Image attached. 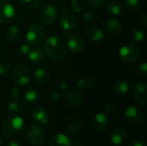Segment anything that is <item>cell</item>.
<instances>
[{
	"mask_svg": "<svg viewBox=\"0 0 147 146\" xmlns=\"http://www.w3.org/2000/svg\"><path fill=\"white\" fill-rule=\"evenodd\" d=\"M134 75L137 77H146L147 75V64L146 62H142L140 64H139L135 70H134Z\"/></svg>",
	"mask_w": 147,
	"mask_h": 146,
	"instance_id": "obj_33",
	"label": "cell"
},
{
	"mask_svg": "<svg viewBox=\"0 0 147 146\" xmlns=\"http://www.w3.org/2000/svg\"><path fill=\"white\" fill-rule=\"evenodd\" d=\"M22 97L27 102L30 104H35L40 99L39 93L33 88H28L24 89L22 92Z\"/></svg>",
	"mask_w": 147,
	"mask_h": 146,
	"instance_id": "obj_26",
	"label": "cell"
},
{
	"mask_svg": "<svg viewBox=\"0 0 147 146\" xmlns=\"http://www.w3.org/2000/svg\"><path fill=\"white\" fill-rule=\"evenodd\" d=\"M125 117L133 123H142L145 120L144 113L136 107H128L125 110Z\"/></svg>",
	"mask_w": 147,
	"mask_h": 146,
	"instance_id": "obj_19",
	"label": "cell"
},
{
	"mask_svg": "<svg viewBox=\"0 0 147 146\" xmlns=\"http://www.w3.org/2000/svg\"><path fill=\"white\" fill-rule=\"evenodd\" d=\"M40 2L41 0H19V5L23 10L30 11L36 9Z\"/></svg>",
	"mask_w": 147,
	"mask_h": 146,
	"instance_id": "obj_28",
	"label": "cell"
},
{
	"mask_svg": "<svg viewBox=\"0 0 147 146\" xmlns=\"http://www.w3.org/2000/svg\"><path fill=\"white\" fill-rule=\"evenodd\" d=\"M16 10L8 0H0V23H9L15 19Z\"/></svg>",
	"mask_w": 147,
	"mask_h": 146,
	"instance_id": "obj_9",
	"label": "cell"
},
{
	"mask_svg": "<svg viewBox=\"0 0 147 146\" xmlns=\"http://www.w3.org/2000/svg\"><path fill=\"white\" fill-rule=\"evenodd\" d=\"M6 110L13 114L18 115V114H22L26 111V106L25 104H23L22 102H17L16 100L14 101H10L9 102L6 103Z\"/></svg>",
	"mask_w": 147,
	"mask_h": 146,
	"instance_id": "obj_23",
	"label": "cell"
},
{
	"mask_svg": "<svg viewBox=\"0 0 147 146\" xmlns=\"http://www.w3.org/2000/svg\"><path fill=\"white\" fill-rule=\"evenodd\" d=\"M114 109H115V107L111 103H107L103 107V111H104L105 114H110V113H112L114 111Z\"/></svg>",
	"mask_w": 147,
	"mask_h": 146,
	"instance_id": "obj_42",
	"label": "cell"
},
{
	"mask_svg": "<svg viewBox=\"0 0 147 146\" xmlns=\"http://www.w3.org/2000/svg\"><path fill=\"white\" fill-rule=\"evenodd\" d=\"M133 146H146V143L145 140L143 139H140V140H137L134 143Z\"/></svg>",
	"mask_w": 147,
	"mask_h": 146,
	"instance_id": "obj_45",
	"label": "cell"
},
{
	"mask_svg": "<svg viewBox=\"0 0 147 146\" xmlns=\"http://www.w3.org/2000/svg\"><path fill=\"white\" fill-rule=\"evenodd\" d=\"M140 57V52L134 45L122 46L118 52V58L121 62L125 65H131L135 63Z\"/></svg>",
	"mask_w": 147,
	"mask_h": 146,
	"instance_id": "obj_7",
	"label": "cell"
},
{
	"mask_svg": "<svg viewBox=\"0 0 147 146\" xmlns=\"http://www.w3.org/2000/svg\"><path fill=\"white\" fill-rule=\"evenodd\" d=\"M125 5L129 11L136 12L140 9L142 3L140 0H125Z\"/></svg>",
	"mask_w": 147,
	"mask_h": 146,
	"instance_id": "obj_32",
	"label": "cell"
},
{
	"mask_svg": "<svg viewBox=\"0 0 147 146\" xmlns=\"http://www.w3.org/2000/svg\"><path fill=\"white\" fill-rule=\"evenodd\" d=\"M15 18H16L18 22H20V23H26L29 19L28 14H26L24 12H18L17 15H16Z\"/></svg>",
	"mask_w": 147,
	"mask_h": 146,
	"instance_id": "obj_40",
	"label": "cell"
},
{
	"mask_svg": "<svg viewBox=\"0 0 147 146\" xmlns=\"http://www.w3.org/2000/svg\"><path fill=\"white\" fill-rule=\"evenodd\" d=\"M106 9L109 14L112 15H119L121 12V7L115 2H109L106 4Z\"/></svg>",
	"mask_w": 147,
	"mask_h": 146,
	"instance_id": "obj_31",
	"label": "cell"
},
{
	"mask_svg": "<svg viewBox=\"0 0 147 146\" xmlns=\"http://www.w3.org/2000/svg\"><path fill=\"white\" fill-rule=\"evenodd\" d=\"M82 141L78 139H73L70 140V146H82Z\"/></svg>",
	"mask_w": 147,
	"mask_h": 146,
	"instance_id": "obj_43",
	"label": "cell"
},
{
	"mask_svg": "<svg viewBox=\"0 0 147 146\" xmlns=\"http://www.w3.org/2000/svg\"><path fill=\"white\" fill-rule=\"evenodd\" d=\"M28 141L34 146H40L45 141V131L38 123L30 124L25 132Z\"/></svg>",
	"mask_w": 147,
	"mask_h": 146,
	"instance_id": "obj_6",
	"label": "cell"
},
{
	"mask_svg": "<svg viewBox=\"0 0 147 146\" xmlns=\"http://www.w3.org/2000/svg\"><path fill=\"white\" fill-rule=\"evenodd\" d=\"M51 77V71L47 67H39L34 71V80L37 85L46 84Z\"/></svg>",
	"mask_w": 147,
	"mask_h": 146,
	"instance_id": "obj_18",
	"label": "cell"
},
{
	"mask_svg": "<svg viewBox=\"0 0 147 146\" xmlns=\"http://www.w3.org/2000/svg\"><path fill=\"white\" fill-rule=\"evenodd\" d=\"M46 37V31L42 25L33 23L29 25L26 32V40L30 46H39Z\"/></svg>",
	"mask_w": 147,
	"mask_h": 146,
	"instance_id": "obj_5",
	"label": "cell"
},
{
	"mask_svg": "<svg viewBox=\"0 0 147 146\" xmlns=\"http://www.w3.org/2000/svg\"><path fill=\"white\" fill-rule=\"evenodd\" d=\"M0 146H3V144H2V142H1V140H0Z\"/></svg>",
	"mask_w": 147,
	"mask_h": 146,
	"instance_id": "obj_48",
	"label": "cell"
},
{
	"mask_svg": "<svg viewBox=\"0 0 147 146\" xmlns=\"http://www.w3.org/2000/svg\"><path fill=\"white\" fill-rule=\"evenodd\" d=\"M11 72V65L7 62L0 63V77H7Z\"/></svg>",
	"mask_w": 147,
	"mask_h": 146,
	"instance_id": "obj_36",
	"label": "cell"
},
{
	"mask_svg": "<svg viewBox=\"0 0 147 146\" xmlns=\"http://www.w3.org/2000/svg\"><path fill=\"white\" fill-rule=\"evenodd\" d=\"M65 99L66 102L72 107H78L84 102L83 95L76 90H67L65 91Z\"/></svg>",
	"mask_w": 147,
	"mask_h": 146,
	"instance_id": "obj_20",
	"label": "cell"
},
{
	"mask_svg": "<svg viewBox=\"0 0 147 146\" xmlns=\"http://www.w3.org/2000/svg\"><path fill=\"white\" fill-rule=\"evenodd\" d=\"M132 95L135 101L141 106L147 103V84L145 82H137L132 88Z\"/></svg>",
	"mask_w": 147,
	"mask_h": 146,
	"instance_id": "obj_10",
	"label": "cell"
},
{
	"mask_svg": "<svg viewBox=\"0 0 147 146\" xmlns=\"http://www.w3.org/2000/svg\"><path fill=\"white\" fill-rule=\"evenodd\" d=\"M57 17V8L52 3H44L37 9V19L45 26L52 25Z\"/></svg>",
	"mask_w": 147,
	"mask_h": 146,
	"instance_id": "obj_4",
	"label": "cell"
},
{
	"mask_svg": "<svg viewBox=\"0 0 147 146\" xmlns=\"http://www.w3.org/2000/svg\"><path fill=\"white\" fill-rule=\"evenodd\" d=\"M19 96H20V89H18V87L14 86L9 89V97L10 98L11 101L18 99Z\"/></svg>",
	"mask_w": 147,
	"mask_h": 146,
	"instance_id": "obj_39",
	"label": "cell"
},
{
	"mask_svg": "<svg viewBox=\"0 0 147 146\" xmlns=\"http://www.w3.org/2000/svg\"><path fill=\"white\" fill-rule=\"evenodd\" d=\"M49 146H70V139L63 133H58L52 137Z\"/></svg>",
	"mask_w": 147,
	"mask_h": 146,
	"instance_id": "obj_25",
	"label": "cell"
},
{
	"mask_svg": "<svg viewBox=\"0 0 147 146\" xmlns=\"http://www.w3.org/2000/svg\"><path fill=\"white\" fill-rule=\"evenodd\" d=\"M67 46L73 52H80L84 47V41L80 34L70 33L67 35Z\"/></svg>",
	"mask_w": 147,
	"mask_h": 146,
	"instance_id": "obj_12",
	"label": "cell"
},
{
	"mask_svg": "<svg viewBox=\"0 0 147 146\" xmlns=\"http://www.w3.org/2000/svg\"><path fill=\"white\" fill-rule=\"evenodd\" d=\"M4 37L9 43L14 44L20 38V30L16 25H9L4 31Z\"/></svg>",
	"mask_w": 147,
	"mask_h": 146,
	"instance_id": "obj_22",
	"label": "cell"
},
{
	"mask_svg": "<svg viewBox=\"0 0 147 146\" xmlns=\"http://www.w3.org/2000/svg\"><path fill=\"white\" fill-rule=\"evenodd\" d=\"M94 130L98 133H103L107 130L109 126L108 116L105 113H97L95 114L93 122H92Z\"/></svg>",
	"mask_w": 147,
	"mask_h": 146,
	"instance_id": "obj_17",
	"label": "cell"
},
{
	"mask_svg": "<svg viewBox=\"0 0 147 146\" xmlns=\"http://www.w3.org/2000/svg\"><path fill=\"white\" fill-rule=\"evenodd\" d=\"M8 146H22V145L17 141H11L8 144Z\"/></svg>",
	"mask_w": 147,
	"mask_h": 146,
	"instance_id": "obj_46",
	"label": "cell"
},
{
	"mask_svg": "<svg viewBox=\"0 0 147 146\" xmlns=\"http://www.w3.org/2000/svg\"><path fill=\"white\" fill-rule=\"evenodd\" d=\"M129 90V83L126 80H119L113 85V91L117 96H124Z\"/></svg>",
	"mask_w": 147,
	"mask_h": 146,
	"instance_id": "obj_27",
	"label": "cell"
},
{
	"mask_svg": "<svg viewBox=\"0 0 147 146\" xmlns=\"http://www.w3.org/2000/svg\"><path fill=\"white\" fill-rule=\"evenodd\" d=\"M58 86H59V89H61L63 91H67L69 89V82L67 81V79L65 77H60L58 79Z\"/></svg>",
	"mask_w": 147,
	"mask_h": 146,
	"instance_id": "obj_38",
	"label": "cell"
},
{
	"mask_svg": "<svg viewBox=\"0 0 147 146\" xmlns=\"http://www.w3.org/2000/svg\"><path fill=\"white\" fill-rule=\"evenodd\" d=\"M23 120L19 115H11L7 117L1 125L2 134L8 139L17 137L23 129Z\"/></svg>",
	"mask_w": 147,
	"mask_h": 146,
	"instance_id": "obj_2",
	"label": "cell"
},
{
	"mask_svg": "<svg viewBox=\"0 0 147 146\" xmlns=\"http://www.w3.org/2000/svg\"><path fill=\"white\" fill-rule=\"evenodd\" d=\"M30 46L28 44H22L16 50V54L19 57H27L29 51H30Z\"/></svg>",
	"mask_w": 147,
	"mask_h": 146,
	"instance_id": "obj_37",
	"label": "cell"
},
{
	"mask_svg": "<svg viewBox=\"0 0 147 146\" xmlns=\"http://www.w3.org/2000/svg\"><path fill=\"white\" fill-rule=\"evenodd\" d=\"M60 93L56 90V89H49L46 94H45V99L47 102H51V103H56L60 100Z\"/></svg>",
	"mask_w": 147,
	"mask_h": 146,
	"instance_id": "obj_30",
	"label": "cell"
},
{
	"mask_svg": "<svg viewBox=\"0 0 147 146\" xmlns=\"http://www.w3.org/2000/svg\"><path fill=\"white\" fill-rule=\"evenodd\" d=\"M71 4L76 12H82L85 9V0H71Z\"/></svg>",
	"mask_w": 147,
	"mask_h": 146,
	"instance_id": "obj_35",
	"label": "cell"
},
{
	"mask_svg": "<svg viewBox=\"0 0 147 146\" xmlns=\"http://www.w3.org/2000/svg\"><path fill=\"white\" fill-rule=\"evenodd\" d=\"M27 57L33 65H40L45 61L47 54L42 47L34 46L30 49Z\"/></svg>",
	"mask_w": 147,
	"mask_h": 146,
	"instance_id": "obj_15",
	"label": "cell"
},
{
	"mask_svg": "<svg viewBox=\"0 0 147 146\" xmlns=\"http://www.w3.org/2000/svg\"><path fill=\"white\" fill-rule=\"evenodd\" d=\"M140 22H141V24L143 25V26H146L147 25V15H146V13H143L141 15H140Z\"/></svg>",
	"mask_w": 147,
	"mask_h": 146,
	"instance_id": "obj_44",
	"label": "cell"
},
{
	"mask_svg": "<svg viewBox=\"0 0 147 146\" xmlns=\"http://www.w3.org/2000/svg\"><path fill=\"white\" fill-rule=\"evenodd\" d=\"M105 31L112 36H118L123 32V26L121 22L115 18H109L103 23Z\"/></svg>",
	"mask_w": 147,
	"mask_h": 146,
	"instance_id": "obj_13",
	"label": "cell"
},
{
	"mask_svg": "<svg viewBox=\"0 0 147 146\" xmlns=\"http://www.w3.org/2000/svg\"><path fill=\"white\" fill-rule=\"evenodd\" d=\"M146 34L140 28H136L132 32V39L136 43H142L145 40Z\"/></svg>",
	"mask_w": 147,
	"mask_h": 146,
	"instance_id": "obj_34",
	"label": "cell"
},
{
	"mask_svg": "<svg viewBox=\"0 0 147 146\" xmlns=\"http://www.w3.org/2000/svg\"><path fill=\"white\" fill-rule=\"evenodd\" d=\"M3 54V50L0 47V56H2Z\"/></svg>",
	"mask_w": 147,
	"mask_h": 146,
	"instance_id": "obj_47",
	"label": "cell"
},
{
	"mask_svg": "<svg viewBox=\"0 0 147 146\" xmlns=\"http://www.w3.org/2000/svg\"><path fill=\"white\" fill-rule=\"evenodd\" d=\"M86 36L90 41L95 43H100L104 38V33L97 26L92 25L86 29Z\"/></svg>",
	"mask_w": 147,
	"mask_h": 146,
	"instance_id": "obj_21",
	"label": "cell"
},
{
	"mask_svg": "<svg viewBox=\"0 0 147 146\" xmlns=\"http://www.w3.org/2000/svg\"><path fill=\"white\" fill-rule=\"evenodd\" d=\"M59 22L63 34H69L74 30L78 22L77 14L70 9H63L59 13Z\"/></svg>",
	"mask_w": 147,
	"mask_h": 146,
	"instance_id": "obj_3",
	"label": "cell"
},
{
	"mask_svg": "<svg viewBox=\"0 0 147 146\" xmlns=\"http://www.w3.org/2000/svg\"><path fill=\"white\" fill-rule=\"evenodd\" d=\"M76 87L81 90H89L92 89L95 85V81L90 77H81L77 78Z\"/></svg>",
	"mask_w": 147,
	"mask_h": 146,
	"instance_id": "obj_24",
	"label": "cell"
},
{
	"mask_svg": "<svg viewBox=\"0 0 147 146\" xmlns=\"http://www.w3.org/2000/svg\"><path fill=\"white\" fill-rule=\"evenodd\" d=\"M43 49L45 50L47 56L54 60H60L66 54L65 41L56 35H52L45 40Z\"/></svg>",
	"mask_w": 147,
	"mask_h": 146,
	"instance_id": "obj_1",
	"label": "cell"
},
{
	"mask_svg": "<svg viewBox=\"0 0 147 146\" xmlns=\"http://www.w3.org/2000/svg\"><path fill=\"white\" fill-rule=\"evenodd\" d=\"M0 92H1V84H0Z\"/></svg>",
	"mask_w": 147,
	"mask_h": 146,
	"instance_id": "obj_49",
	"label": "cell"
},
{
	"mask_svg": "<svg viewBox=\"0 0 147 146\" xmlns=\"http://www.w3.org/2000/svg\"><path fill=\"white\" fill-rule=\"evenodd\" d=\"M12 78L16 86H27L31 80V73L28 68L23 65H16L12 72Z\"/></svg>",
	"mask_w": 147,
	"mask_h": 146,
	"instance_id": "obj_8",
	"label": "cell"
},
{
	"mask_svg": "<svg viewBox=\"0 0 147 146\" xmlns=\"http://www.w3.org/2000/svg\"><path fill=\"white\" fill-rule=\"evenodd\" d=\"M88 3L95 8L102 7L106 4V0H87Z\"/></svg>",
	"mask_w": 147,
	"mask_h": 146,
	"instance_id": "obj_41",
	"label": "cell"
},
{
	"mask_svg": "<svg viewBox=\"0 0 147 146\" xmlns=\"http://www.w3.org/2000/svg\"><path fill=\"white\" fill-rule=\"evenodd\" d=\"M82 12H83L82 17H83V20L85 22L91 23V22H94L96 20V13L93 9H90V8L84 9Z\"/></svg>",
	"mask_w": 147,
	"mask_h": 146,
	"instance_id": "obj_29",
	"label": "cell"
},
{
	"mask_svg": "<svg viewBox=\"0 0 147 146\" xmlns=\"http://www.w3.org/2000/svg\"><path fill=\"white\" fill-rule=\"evenodd\" d=\"M66 130L72 137H78L82 131V122L77 116L70 117L66 121Z\"/></svg>",
	"mask_w": 147,
	"mask_h": 146,
	"instance_id": "obj_16",
	"label": "cell"
},
{
	"mask_svg": "<svg viewBox=\"0 0 147 146\" xmlns=\"http://www.w3.org/2000/svg\"><path fill=\"white\" fill-rule=\"evenodd\" d=\"M127 130L123 126H115L109 134V139L111 143L115 145H121L127 139Z\"/></svg>",
	"mask_w": 147,
	"mask_h": 146,
	"instance_id": "obj_14",
	"label": "cell"
},
{
	"mask_svg": "<svg viewBox=\"0 0 147 146\" xmlns=\"http://www.w3.org/2000/svg\"><path fill=\"white\" fill-rule=\"evenodd\" d=\"M31 118L38 124L47 126L51 123V117L47 111L41 106H38L31 111Z\"/></svg>",
	"mask_w": 147,
	"mask_h": 146,
	"instance_id": "obj_11",
	"label": "cell"
}]
</instances>
